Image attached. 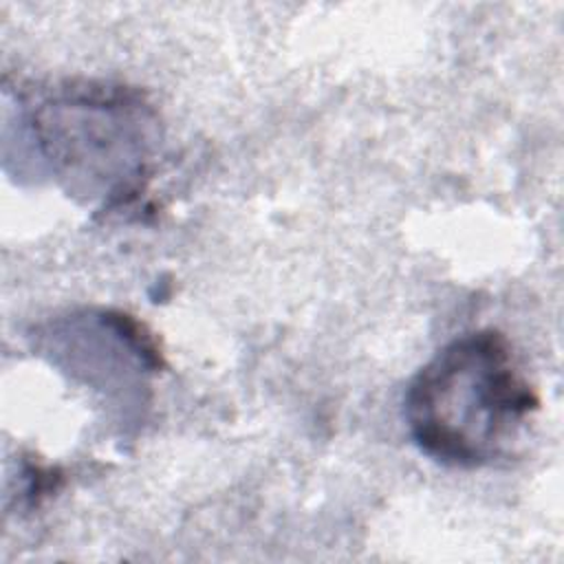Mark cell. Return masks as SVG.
I'll return each instance as SVG.
<instances>
[{"label":"cell","instance_id":"cell-1","mask_svg":"<svg viewBox=\"0 0 564 564\" xmlns=\"http://www.w3.org/2000/svg\"><path fill=\"white\" fill-rule=\"evenodd\" d=\"M405 421L432 460L476 469L507 456L538 412L509 339L491 328L445 344L410 381Z\"/></svg>","mask_w":564,"mask_h":564}]
</instances>
